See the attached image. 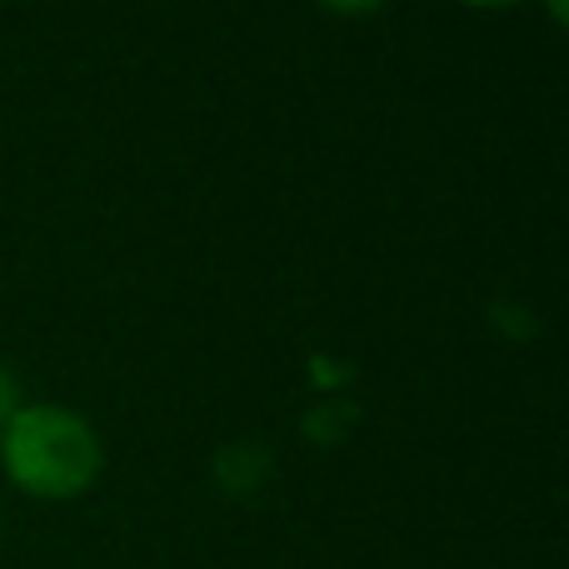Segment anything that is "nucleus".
<instances>
[{
    "mask_svg": "<svg viewBox=\"0 0 569 569\" xmlns=\"http://www.w3.org/2000/svg\"><path fill=\"white\" fill-rule=\"evenodd\" d=\"M535 6L550 16V26H565V20H569V0H535Z\"/></svg>",
    "mask_w": 569,
    "mask_h": 569,
    "instance_id": "nucleus-4",
    "label": "nucleus"
},
{
    "mask_svg": "<svg viewBox=\"0 0 569 569\" xmlns=\"http://www.w3.org/2000/svg\"><path fill=\"white\" fill-rule=\"evenodd\" d=\"M455 6H465V10H515V6H525V0H455Z\"/></svg>",
    "mask_w": 569,
    "mask_h": 569,
    "instance_id": "nucleus-5",
    "label": "nucleus"
},
{
    "mask_svg": "<svg viewBox=\"0 0 569 569\" xmlns=\"http://www.w3.org/2000/svg\"><path fill=\"white\" fill-rule=\"evenodd\" d=\"M26 405V390H20V375L10 365H0V430L10 425V415Z\"/></svg>",
    "mask_w": 569,
    "mask_h": 569,
    "instance_id": "nucleus-2",
    "label": "nucleus"
},
{
    "mask_svg": "<svg viewBox=\"0 0 569 569\" xmlns=\"http://www.w3.org/2000/svg\"><path fill=\"white\" fill-rule=\"evenodd\" d=\"M0 475L26 500L70 505L106 475V440L76 405L26 400L0 430Z\"/></svg>",
    "mask_w": 569,
    "mask_h": 569,
    "instance_id": "nucleus-1",
    "label": "nucleus"
},
{
    "mask_svg": "<svg viewBox=\"0 0 569 569\" xmlns=\"http://www.w3.org/2000/svg\"><path fill=\"white\" fill-rule=\"evenodd\" d=\"M315 6L330 16H375V10H385V0H315Z\"/></svg>",
    "mask_w": 569,
    "mask_h": 569,
    "instance_id": "nucleus-3",
    "label": "nucleus"
}]
</instances>
